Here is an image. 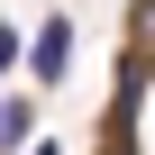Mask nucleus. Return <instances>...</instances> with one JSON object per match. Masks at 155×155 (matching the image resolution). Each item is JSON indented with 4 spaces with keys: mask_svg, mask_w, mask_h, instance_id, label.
Returning a JSON list of instances; mask_svg holds the SVG:
<instances>
[{
    "mask_svg": "<svg viewBox=\"0 0 155 155\" xmlns=\"http://www.w3.org/2000/svg\"><path fill=\"white\" fill-rule=\"evenodd\" d=\"M64 64H73V18H64V9H46V18H37V37H28V73H37V82H64Z\"/></svg>",
    "mask_w": 155,
    "mask_h": 155,
    "instance_id": "nucleus-1",
    "label": "nucleus"
},
{
    "mask_svg": "<svg viewBox=\"0 0 155 155\" xmlns=\"http://www.w3.org/2000/svg\"><path fill=\"white\" fill-rule=\"evenodd\" d=\"M28 137H37V110L9 101V110H0V146H28Z\"/></svg>",
    "mask_w": 155,
    "mask_h": 155,
    "instance_id": "nucleus-2",
    "label": "nucleus"
},
{
    "mask_svg": "<svg viewBox=\"0 0 155 155\" xmlns=\"http://www.w3.org/2000/svg\"><path fill=\"white\" fill-rule=\"evenodd\" d=\"M18 55H28V37H18V28H0V73H9Z\"/></svg>",
    "mask_w": 155,
    "mask_h": 155,
    "instance_id": "nucleus-3",
    "label": "nucleus"
},
{
    "mask_svg": "<svg viewBox=\"0 0 155 155\" xmlns=\"http://www.w3.org/2000/svg\"><path fill=\"white\" fill-rule=\"evenodd\" d=\"M28 155H64V146H55V137H37V146H28Z\"/></svg>",
    "mask_w": 155,
    "mask_h": 155,
    "instance_id": "nucleus-4",
    "label": "nucleus"
}]
</instances>
